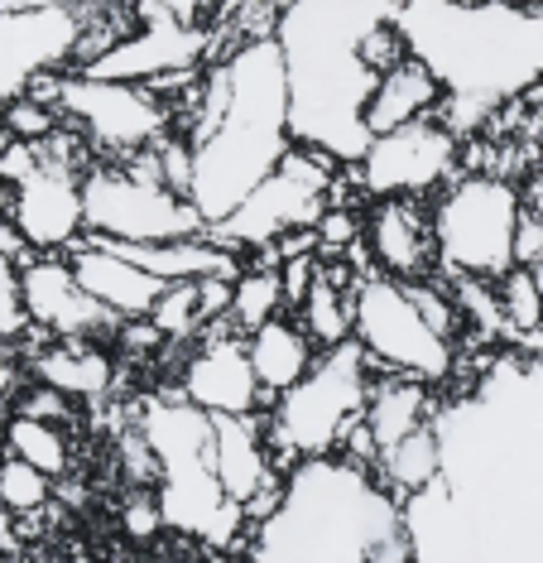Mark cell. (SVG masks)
Segmentation results:
<instances>
[{
	"label": "cell",
	"mask_w": 543,
	"mask_h": 563,
	"mask_svg": "<svg viewBox=\"0 0 543 563\" xmlns=\"http://www.w3.org/2000/svg\"><path fill=\"white\" fill-rule=\"evenodd\" d=\"M399 0H284L275 40L289 68V131L337 164L370 145L366 101L380 82L366 54L370 30L395 20Z\"/></svg>",
	"instance_id": "obj_1"
},
{
	"label": "cell",
	"mask_w": 543,
	"mask_h": 563,
	"mask_svg": "<svg viewBox=\"0 0 543 563\" xmlns=\"http://www.w3.org/2000/svg\"><path fill=\"white\" fill-rule=\"evenodd\" d=\"M395 24L409 54L437 73L447 92L437 117L457 135L543 82V10L514 0H399Z\"/></svg>",
	"instance_id": "obj_2"
},
{
	"label": "cell",
	"mask_w": 543,
	"mask_h": 563,
	"mask_svg": "<svg viewBox=\"0 0 543 563\" xmlns=\"http://www.w3.org/2000/svg\"><path fill=\"white\" fill-rule=\"evenodd\" d=\"M251 563H413L405 501L356 457H308L255 520Z\"/></svg>",
	"instance_id": "obj_3"
},
{
	"label": "cell",
	"mask_w": 543,
	"mask_h": 563,
	"mask_svg": "<svg viewBox=\"0 0 543 563\" xmlns=\"http://www.w3.org/2000/svg\"><path fill=\"white\" fill-rule=\"evenodd\" d=\"M226 63L231 101L222 121L202 140H192V184L188 198L202 212L207 232L222 227L241 208L279 159L289 155V68L275 34H251Z\"/></svg>",
	"instance_id": "obj_4"
},
{
	"label": "cell",
	"mask_w": 543,
	"mask_h": 563,
	"mask_svg": "<svg viewBox=\"0 0 543 563\" xmlns=\"http://www.w3.org/2000/svg\"><path fill=\"white\" fill-rule=\"evenodd\" d=\"M140 439L154 453V482H159L164 525L178 534H192L207 549H226L245 530V510L226 496L212 457V415L184 395L154 400L140 419Z\"/></svg>",
	"instance_id": "obj_5"
},
{
	"label": "cell",
	"mask_w": 543,
	"mask_h": 563,
	"mask_svg": "<svg viewBox=\"0 0 543 563\" xmlns=\"http://www.w3.org/2000/svg\"><path fill=\"white\" fill-rule=\"evenodd\" d=\"M370 386H375V362L356 338L322 352L299 386L269 400L265 439H269L275 463L289 472L308 463V457L337 453L346 429L366 415Z\"/></svg>",
	"instance_id": "obj_6"
},
{
	"label": "cell",
	"mask_w": 543,
	"mask_h": 563,
	"mask_svg": "<svg viewBox=\"0 0 543 563\" xmlns=\"http://www.w3.org/2000/svg\"><path fill=\"white\" fill-rule=\"evenodd\" d=\"M524 194L496 174L452 178L433 202V241L443 275L506 279L514 271V232H520Z\"/></svg>",
	"instance_id": "obj_7"
},
{
	"label": "cell",
	"mask_w": 543,
	"mask_h": 563,
	"mask_svg": "<svg viewBox=\"0 0 543 563\" xmlns=\"http://www.w3.org/2000/svg\"><path fill=\"white\" fill-rule=\"evenodd\" d=\"M82 212L87 236L101 241H178L207 236L202 212L188 194H178L159 178L154 155L140 150L131 164H92L82 174Z\"/></svg>",
	"instance_id": "obj_8"
},
{
	"label": "cell",
	"mask_w": 543,
	"mask_h": 563,
	"mask_svg": "<svg viewBox=\"0 0 543 563\" xmlns=\"http://www.w3.org/2000/svg\"><path fill=\"white\" fill-rule=\"evenodd\" d=\"M352 313H356V342L366 347L375 371H399L413 380H437L452 376V342L429 328L419 313L405 279L370 271L352 285Z\"/></svg>",
	"instance_id": "obj_9"
},
{
	"label": "cell",
	"mask_w": 543,
	"mask_h": 563,
	"mask_svg": "<svg viewBox=\"0 0 543 563\" xmlns=\"http://www.w3.org/2000/svg\"><path fill=\"white\" fill-rule=\"evenodd\" d=\"M332 178H337V159L322 155L313 145L293 140L289 155L279 159V169L226 217L222 227H212V241H222L226 251H265L279 236L318 227V217L332 208Z\"/></svg>",
	"instance_id": "obj_10"
},
{
	"label": "cell",
	"mask_w": 543,
	"mask_h": 563,
	"mask_svg": "<svg viewBox=\"0 0 543 563\" xmlns=\"http://www.w3.org/2000/svg\"><path fill=\"white\" fill-rule=\"evenodd\" d=\"M58 111L87 145L101 155H140V150L159 145L174 125V111L164 107V92L149 82H115V78H77L58 82Z\"/></svg>",
	"instance_id": "obj_11"
},
{
	"label": "cell",
	"mask_w": 543,
	"mask_h": 563,
	"mask_svg": "<svg viewBox=\"0 0 543 563\" xmlns=\"http://www.w3.org/2000/svg\"><path fill=\"white\" fill-rule=\"evenodd\" d=\"M82 174L87 169H77L73 125L63 121L48 140H38V169L15 184V208H10V217L20 222V232L30 236L34 251L44 255L73 251L77 236L87 232Z\"/></svg>",
	"instance_id": "obj_12"
},
{
	"label": "cell",
	"mask_w": 543,
	"mask_h": 563,
	"mask_svg": "<svg viewBox=\"0 0 543 563\" xmlns=\"http://www.w3.org/2000/svg\"><path fill=\"white\" fill-rule=\"evenodd\" d=\"M356 184L370 198H423L452 184L457 174V131L443 117L409 121L366 145L356 164Z\"/></svg>",
	"instance_id": "obj_13"
},
{
	"label": "cell",
	"mask_w": 543,
	"mask_h": 563,
	"mask_svg": "<svg viewBox=\"0 0 543 563\" xmlns=\"http://www.w3.org/2000/svg\"><path fill=\"white\" fill-rule=\"evenodd\" d=\"M87 44L82 5L54 10H0V107L24 97L34 78L77 63Z\"/></svg>",
	"instance_id": "obj_14"
},
{
	"label": "cell",
	"mask_w": 543,
	"mask_h": 563,
	"mask_svg": "<svg viewBox=\"0 0 543 563\" xmlns=\"http://www.w3.org/2000/svg\"><path fill=\"white\" fill-rule=\"evenodd\" d=\"M212 48V34L202 24H178V20H145L140 30L111 40L92 63L77 73L115 82H159V78H188L198 73L202 54Z\"/></svg>",
	"instance_id": "obj_15"
},
{
	"label": "cell",
	"mask_w": 543,
	"mask_h": 563,
	"mask_svg": "<svg viewBox=\"0 0 543 563\" xmlns=\"http://www.w3.org/2000/svg\"><path fill=\"white\" fill-rule=\"evenodd\" d=\"M212 457L226 496L245 510V520H265L279 506L284 467L269 453L265 424L255 415H217L212 419Z\"/></svg>",
	"instance_id": "obj_16"
},
{
	"label": "cell",
	"mask_w": 543,
	"mask_h": 563,
	"mask_svg": "<svg viewBox=\"0 0 543 563\" xmlns=\"http://www.w3.org/2000/svg\"><path fill=\"white\" fill-rule=\"evenodd\" d=\"M20 294L30 328H44L54 338H97V332L121 323L82 289L73 261H63V255H34L30 265H20Z\"/></svg>",
	"instance_id": "obj_17"
},
{
	"label": "cell",
	"mask_w": 543,
	"mask_h": 563,
	"mask_svg": "<svg viewBox=\"0 0 543 563\" xmlns=\"http://www.w3.org/2000/svg\"><path fill=\"white\" fill-rule=\"evenodd\" d=\"M184 400H192L207 415H261L265 390L255 380V366H251V352L245 342H236L231 332H217L207 338L198 352L188 356L184 366V386H178Z\"/></svg>",
	"instance_id": "obj_18"
},
{
	"label": "cell",
	"mask_w": 543,
	"mask_h": 563,
	"mask_svg": "<svg viewBox=\"0 0 543 563\" xmlns=\"http://www.w3.org/2000/svg\"><path fill=\"white\" fill-rule=\"evenodd\" d=\"M361 241H366L375 271L395 279H423V271L437 261L433 217L419 212V198H375Z\"/></svg>",
	"instance_id": "obj_19"
},
{
	"label": "cell",
	"mask_w": 543,
	"mask_h": 563,
	"mask_svg": "<svg viewBox=\"0 0 543 563\" xmlns=\"http://www.w3.org/2000/svg\"><path fill=\"white\" fill-rule=\"evenodd\" d=\"M68 261H73L77 279H82V289L115 318H149L164 294L159 275H149L145 265H135L131 255L115 251L111 241H101V236H87L82 246H73Z\"/></svg>",
	"instance_id": "obj_20"
},
{
	"label": "cell",
	"mask_w": 543,
	"mask_h": 563,
	"mask_svg": "<svg viewBox=\"0 0 543 563\" xmlns=\"http://www.w3.org/2000/svg\"><path fill=\"white\" fill-rule=\"evenodd\" d=\"M443 82H437V73L429 68L423 58H399L395 68L380 73V82H375V92L366 101V125L370 135H385V131H399V125L409 121H423V117H437L443 111Z\"/></svg>",
	"instance_id": "obj_21"
},
{
	"label": "cell",
	"mask_w": 543,
	"mask_h": 563,
	"mask_svg": "<svg viewBox=\"0 0 543 563\" xmlns=\"http://www.w3.org/2000/svg\"><path fill=\"white\" fill-rule=\"evenodd\" d=\"M245 352H251V366H255L265 400L293 390L322 356V347L303 332L299 318H269L255 332H245Z\"/></svg>",
	"instance_id": "obj_22"
},
{
	"label": "cell",
	"mask_w": 543,
	"mask_h": 563,
	"mask_svg": "<svg viewBox=\"0 0 543 563\" xmlns=\"http://www.w3.org/2000/svg\"><path fill=\"white\" fill-rule=\"evenodd\" d=\"M361 419H366V429L375 439V457H380L385 448L409 439L413 429L433 424L437 400L429 395V380L399 376V371H375V386H370V400H366V415Z\"/></svg>",
	"instance_id": "obj_23"
},
{
	"label": "cell",
	"mask_w": 543,
	"mask_h": 563,
	"mask_svg": "<svg viewBox=\"0 0 543 563\" xmlns=\"http://www.w3.org/2000/svg\"><path fill=\"white\" fill-rule=\"evenodd\" d=\"M115 251H125L135 265H145L149 275H159L164 285H184V279H236V261L222 241L207 236H178V241H111Z\"/></svg>",
	"instance_id": "obj_24"
},
{
	"label": "cell",
	"mask_w": 543,
	"mask_h": 563,
	"mask_svg": "<svg viewBox=\"0 0 543 563\" xmlns=\"http://www.w3.org/2000/svg\"><path fill=\"white\" fill-rule=\"evenodd\" d=\"M34 376L68 400H107L115 386L111 356L87 347V338H58V347H44L34 356Z\"/></svg>",
	"instance_id": "obj_25"
},
{
	"label": "cell",
	"mask_w": 543,
	"mask_h": 563,
	"mask_svg": "<svg viewBox=\"0 0 543 563\" xmlns=\"http://www.w3.org/2000/svg\"><path fill=\"white\" fill-rule=\"evenodd\" d=\"M375 472H380V482L390 486L399 501H409V496L429 492L433 482H443V433H437V419L413 429L409 439H399L395 448H385V453L375 457Z\"/></svg>",
	"instance_id": "obj_26"
},
{
	"label": "cell",
	"mask_w": 543,
	"mask_h": 563,
	"mask_svg": "<svg viewBox=\"0 0 543 563\" xmlns=\"http://www.w3.org/2000/svg\"><path fill=\"white\" fill-rule=\"evenodd\" d=\"M299 323H303V332L318 342L322 352H328V347H342V342H352V338H356L352 289L342 294L337 275L322 271V265H318L313 285H308V294L299 299Z\"/></svg>",
	"instance_id": "obj_27"
},
{
	"label": "cell",
	"mask_w": 543,
	"mask_h": 563,
	"mask_svg": "<svg viewBox=\"0 0 543 563\" xmlns=\"http://www.w3.org/2000/svg\"><path fill=\"white\" fill-rule=\"evenodd\" d=\"M5 443H10V453H15V457L34 463L38 472H48V477H63L68 463H73L68 439H63V424H48V419H34V415H15V419H10Z\"/></svg>",
	"instance_id": "obj_28"
},
{
	"label": "cell",
	"mask_w": 543,
	"mask_h": 563,
	"mask_svg": "<svg viewBox=\"0 0 543 563\" xmlns=\"http://www.w3.org/2000/svg\"><path fill=\"white\" fill-rule=\"evenodd\" d=\"M289 303V294H284V275L279 265H265V271H245L236 275V289H231V313L236 318L241 332H255L269 318H279V309Z\"/></svg>",
	"instance_id": "obj_29"
},
{
	"label": "cell",
	"mask_w": 543,
	"mask_h": 563,
	"mask_svg": "<svg viewBox=\"0 0 543 563\" xmlns=\"http://www.w3.org/2000/svg\"><path fill=\"white\" fill-rule=\"evenodd\" d=\"M145 323L159 332V338H188V332H198L207 318H202V294H198V279H184V285H164L159 303H154V313Z\"/></svg>",
	"instance_id": "obj_30"
},
{
	"label": "cell",
	"mask_w": 543,
	"mask_h": 563,
	"mask_svg": "<svg viewBox=\"0 0 543 563\" xmlns=\"http://www.w3.org/2000/svg\"><path fill=\"white\" fill-rule=\"evenodd\" d=\"M500 309H506V328H514V332L543 328V285L529 265H514V271L500 279Z\"/></svg>",
	"instance_id": "obj_31"
},
{
	"label": "cell",
	"mask_w": 543,
	"mask_h": 563,
	"mask_svg": "<svg viewBox=\"0 0 543 563\" xmlns=\"http://www.w3.org/2000/svg\"><path fill=\"white\" fill-rule=\"evenodd\" d=\"M48 472H38L34 463H24V457L10 453L5 463H0V506L10 510V516H30V510L48 506Z\"/></svg>",
	"instance_id": "obj_32"
},
{
	"label": "cell",
	"mask_w": 543,
	"mask_h": 563,
	"mask_svg": "<svg viewBox=\"0 0 543 563\" xmlns=\"http://www.w3.org/2000/svg\"><path fill=\"white\" fill-rule=\"evenodd\" d=\"M0 121H5V131L15 140H30V145H38V140H48L63 125V111L24 92V97H15V101H5V107H0Z\"/></svg>",
	"instance_id": "obj_33"
},
{
	"label": "cell",
	"mask_w": 543,
	"mask_h": 563,
	"mask_svg": "<svg viewBox=\"0 0 543 563\" xmlns=\"http://www.w3.org/2000/svg\"><path fill=\"white\" fill-rule=\"evenodd\" d=\"M409 294H413V303H419V313L429 318V328L433 332H443L447 342H457V328H462V309H457V299H452V289H437L429 285V279H405Z\"/></svg>",
	"instance_id": "obj_34"
},
{
	"label": "cell",
	"mask_w": 543,
	"mask_h": 563,
	"mask_svg": "<svg viewBox=\"0 0 543 563\" xmlns=\"http://www.w3.org/2000/svg\"><path fill=\"white\" fill-rule=\"evenodd\" d=\"M30 328V313H24V294H20V265L10 255H0V338L15 342Z\"/></svg>",
	"instance_id": "obj_35"
},
{
	"label": "cell",
	"mask_w": 543,
	"mask_h": 563,
	"mask_svg": "<svg viewBox=\"0 0 543 563\" xmlns=\"http://www.w3.org/2000/svg\"><path fill=\"white\" fill-rule=\"evenodd\" d=\"M356 236H361L356 217H352V212H342L337 202H332V208L318 217V251H328V255H346V251H352V241H356Z\"/></svg>",
	"instance_id": "obj_36"
},
{
	"label": "cell",
	"mask_w": 543,
	"mask_h": 563,
	"mask_svg": "<svg viewBox=\"0 0 543 563\" xmlns=\"http://www.w3.org/2000/svg\"><path fill=\"white\" fill-rule=\"evenodd\" d=\"M212 0H140L145 20H178V24H202Z\"/></svg>",
	"instance_id": "obj_37"
},
{
	"label": "cell",
	"mask_w": 543,
	"mask_h": 563,
	"mask_svg": "<svg viewBox=\"0 0 543 563\" xmlns=\"http://www.w3.org/2000/svg\"><path fill=\"white\" fill-rule=\"evenodd\" d=\"M514 265H543V217L539 212H520V232H514Z\"/></svg>",
	"instance_id": "obj_38"
},
{
	"label": "cell",
	"mask_w": 543,
	"mask_h": 563,
	"mask_svg": "<svg viewBox=\"0 0 543 563\" xmlns=\"http://www.w3.org/2000/svg\"><path fill=\"white\" fill-rule=\"evenodd\" d=\"M20 415H34V419H48V424H68V395L54 390V386H44L38 380V390H30V400L20 405Z\"/></svg>",
	"instance_id": "obj_39"
},
{
	"label": "cell",
	"mask_w": 543,
	"mask_h": 563,
	"mask_svg": "<svg viewBox=\"0 0 543 563\" xmlns=\"http://www.w3.org/2000/svg\"><path fill=\"white\" fill-rule=\"evenodd\" d=\"M54 5H87V0H0V10H54Z\"/></svg>",
	"instance_id": "obj_40"
},
{
	"label": "cell",
	"mask_w": 543,
	"mask_h": 563,
	"mask_svg": "<svg viewBox=\"0 0 543 563\" xmlns=\"http://www.w3.org/2000/svg\"><path fill=\"white\" fill-rule=\"evenodd\" d=\"M524 208H529V212H539V217H543V174L534 178V184H529V194H524Z\"/></svg>",
	"instance_id": "obj_41"
},
{
	"label": "cell",
	"mask_w": 543,
	"mask_h": 563,
	"mask_svg": "<svg viewBox=\"0 0 543 563\" xmlns=\"http://www.w3.org/2000/svg\"><path fill=\"white\" fill-rule=\"evenodd\" d=\"M10 208H15V184L0 174V217H10Z\"/></svg>",
	"instance_id": "obj_42"
},
{
	"label": "cell",
	"mask_w": 543,
	"mask_h": 563,
	"mask_svg": "<svg viewBox=\"0 0 543 563\" xmlns=\"http://www.w3.org/2000/svg\"><path fill=\"white\" fill-rule=\"evenodd\" d=\"M10 386V352H5V338H0V390Z\"/></svg>",
	"instance_id": "obj_43"
},
{
	"label": "cell",
	"mask_w": 543,
	"mask_h": 563,
	"mask_svg": "<svg viewBox=\"0 0 543 563\" xmlns=\"http://www.w3.org/2000/svg\"><path fill=\"white\" fill-rule=\"evenodd\" d=\"M202 563H241V559H236V554H226V549H207Z\"/></svg>",
	"instance_id": "obj_44"
},
{
	"label": "cell",
	"mask_w": 543,
	"mask_h": 563,
	"mask_svg": "<svg viewBox=\"0 0 543 563\" xmlns=\"http://www.w3.org/2000/svg\"><path fill=\"white\" fill-rule=\"evenodd\" d=\"M514 5H524V10H543V0H514Z\"/></svg>",
	"instance_id": "obj_45"
},
{
	"label": "cell",
	"mask_w": 543,
	"mask_h": 563,
	"mask_svg": "<svg viewBox=\"0 0 543 563\" xmlns=\"http://www.w3.org/2000/svg\"><path fill=\"white\" fill-rule=\"evenodd\" d=\"M467 5H481V0H467Z\"/></svg>",
	"instance_id": "obj_46"
}]
</instances>
